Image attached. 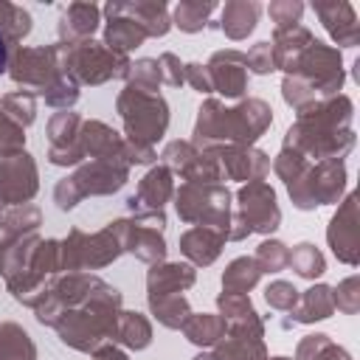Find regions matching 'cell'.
<instances>
[{"label": "cell", "instance_id": "obj_1", "mask_svg": "<svg viewBox=\"0 0 360 360\" xmlns=\"http://www.w3.org/2000/svg\"><path fill=\"white\" fill-rule=\"evenodd\" d=\"M352 110L354 107L346 96H332L298 110V121L287 129L284 146L301 158H343L354 146Z\"/></svg>", "mask_w": 360, "mask_h": 360}, {"label": "cell", "instance_id": "obj_2", "mask_svg": "<svg viewBox=\"0 0 360 360\" xmlns=\"http://www.w3.org/2000/svg\"><path fill=\"white\" fill-rule=\"evenodd\" d=\"M273 124V110L262 98H248L231 110L219 101H205L200 107V118L194 127V149H228V146H250L267 127Z\"/></svg>", "mask_w": 360, "mask_h": 360}, {"label": "cell", "instance_id": "obj_3", "mask_svg": "<svg viewBox=\"0 0 360 360\" xmlns=\"http://www.w3.org/2000/svg\"><path fill=\"white\" fill-rule=\"evenodd\" d=\"M118 112L127 127V141L152 146L155 141L163 138L169 127V107L158 93L129 87L118 96Z\"/></svg>", "mask_w": 360, "mask_h": 360}, {"label": "cell", "instance_id": "obj_4", "mask_svg": "<svg viewBox=\"0 0 360 360\" xmlns=\"http://www.w3.org/2000/svg\"><path fill=\"white\" fill-rule=\"evenodd\" d=\"M62 70L76 82H87V84H101L107 79H127L129 70V59L110 51L104 42H76V45H62Z\"/></svg>", "mask_w": 360, "mask_h": 360}, {"label": "cell", "instance_id": "obj_5", "mask_svg": "<svg viewBox=\"0 0 360 360\" xmlns=\"http://www.w3.org/2000/svg\"><path fill=\"white\" fill-rule=\"evenodd\" d=\"M287 76H295L298 82H304L318 101L338 96V90L343 87V59L338 48H329L318 39L309 42V48L295 59V65L287 70Z\"/></svg>", "mask_w": 360, "mask_h": 360}, {"label": "cell", "instance_id": "obj_6", "mask_svg": "<svg viewBox=\"0 0 360 360\" xmlns=\"http://www.w3.org/2000/svg\"><path fill=\"white\" fill-rule=\"evenodd\" d=\"M346 188V163L343 158H329L318 160L315 166H307L304 174L287 183V191L292 202L301 211H312L326 202H338V197Z\"/></svg>", "mask_w": 360, "mask_h": 360}, {"label": "cell", "instance_id": "obj_7", "mask_svg": "<svg viewBox=\"0 0 360 360\" xmlns=\"http://www.w3.org/2000/svg\"><path fill=\"white\" fill-rule=\"evenodd\" d=\"M177 214L186 222L219 228L228 233L231 228V194L217 183H186L177 191Z\"/></svg>", "mask_w": 360, "mask_h": 360}, {"label": "cell", "instance_id": "obj_8", "mask_svg": "<svg viewBox=\"0 0 360 360\" xmlns=\"http://www.w3.org/2000/svg\"><path fill=\"white\" fill-rule=\"evenodd\" d=\"M118 253L121 242L110 228L90 236L82 231H70L68 239L59 242V270H96L118 259Z\"/></svg>", "mask_w": 360, "mask_h": 360}, {"label": "cell", "instance_id": "obj_9", "mask_svg": "<svg viewBox=\"0 0 360 360\" xmlns=\"http://www.w3.org/2000/svg\"><path fill=\"white\" fill-rule=\"evenodd\" d=\"M8 73L17 84L22 87H34L37 93H45L48 87H53L65 70H62V51L59 42L56 45H42V48H17L11 62H8Z\"/></svg>", "mask_w": 360, "mask_h": 360}, {"label": "cell", "instance_id": "obj_10", "mask_svg": "<svg viewBox=\"0 0 360 360\" xmlns=\"http://www.w3.org/2000/svg\"><path fill=\"white\" fill-rule=\"evenodd\" d=\"M166 219L160 211H149V214H135L132 222L118 219L110 225V231L118 236L121 250L135 253L143 262H160L166 256V242L160 236Z\"/></svg>", "mask_w": 360, "mask_h": 360}, {"label": "cell", "instance_id": "obj_11", "mask_svg": "<svg viewBox=\"0 0 360 360\" xmlns=\"http://www.w3.org/2000/svg\"><path fill=\"white\" fill-rule=\"evenodd\" d=\"M239 217L250 231L273 233L281 222V211L276 205V191L264 180H253L239 191Z\"/></svg>", "mask_w": 360, "mask_h": 360}, {"label": "cell", "instance_id": "obj_12", "mask_svg": "<svg viewBox=\"0 0 360 360\" xmlns=\"http://www.w3.org/2000/svg\"><path fill=\"white\" fill-rule=\"evenodd\" d=\"M37 194V166L28 152L0 163V205H25Z\"/></svg>", "mask_w": 360, "mask_h": 360}, {"label": "cell", "instance_id": "obj_13", "mask_svg": "<svg viewBox=\"0 0 360 360\" xmlns=\"http://www.w3.org/2000/svg\"><path fill=\"white\" fill-rule=\"evenodd\" d=\"M129 174V163L121 158H107V160H93L90 166H82L70 183L76 186L79 197L87 194H112L127 183Z\"/></svg>", "mask_w": 360, "mask_h": 360}, {"label": "cell", "instance_id": "obj_14", "mask_svg": "<svg viewBox=\"0 0 360 360\" xmlns=\"http://www.w3.org/2000/svg\"><path fill=\"white\" fill-rule=\"evenodd\" d=\"M82 118L76 112H56L48 124V141H51V163L70 166L84 158L82 149Z\"/></svg>", "mask_w": 360, "mask_h": 360}, {"label": "cell", "instance_id": "obj_15", "mask_svg": "<svg viewBox=\"0 0 360 360\" xmlns=\"http://www.w3.org/2000/svg\"><path fill=\"white\" fill-rule=\"evenodd\" d=\"M326 239H329V248L332 253L343 262V264H357L360 262V242H357V197L349 194L338 214L332 217L329 222V231H326Z\"/></svg>", "mask_w": 360, "mask_h": 360}, {"label": "cell", "instance_id": "obj_16", "mask_svg": "<svg viewBox=\"0 0 360 360\" xmlns=\"http://www.w3.org/2000/svg\"><path fill=\"white\" fill-rule=\"evenodd\" d=\"M205 68H208V76H211V84H214L217 93H222L228 98H239L248 90L245 53H239V51H217Z\"/></svg>", "mask_w": 360, "mask_h": 360}, {"label": "cell", "instance_id": "obj_17", "mask_svg": "<svg viewBox=\"0 0 360 360\" xmlns=\"http://www.w3.org/2000/svg\"><path fill=\"white\" fill-rule=\"evenodd\" d=\"M315 14L321 17L323 28L329 31V37L343 45V48H354L360 42V22H357V14H354V6L352 3H315L312 6Z\"/></svg>", "mask_w": 360, "mask_h": 360}, {"label": "cell", "instance_id": "obj_18", "mask_svg": "<svg viewBox=\"0 0 360 360\" xmlns=\"http://www.w3.org/2000/svg\"><path fill=\"white\" fill-rule=\"evenodd\" d=\"M104 14L110 17L107 20V28H104V45L121 56H127V51L138 48L143 39H146V31L124 11V3H110L104 6Z\"/></svg>", "mask_w": 360, "mask_h": 360}, {"label": "cell", "instance_id": "obj_19", "mask_svg": "<svg viewBox=\"0 0 360 360\" xmlns=\"http://www.w3.org/2000/svg\"><path fill=\"white\" fill-rule=\"evenodd\" d=\"M169 197H172V174L166 166H155L138 183V191L127 200V205L135 214H149V211H160Z\"/></svg>", "mask_w": 360, "mask_h": 360}, {"label": "cell", "instance_id": "obj_20", "mask_svg": "<svg viewBox=\"0 0 360 360\" xmlns=\"http://www.w3.org/2000/svg\"><path fill=\"white\" fill-rule=\"evenodd\" d=\"M219 166L225 169L228 177L233 180H262L264 172L270 169V160L264 152H256V149H248V146H228V149H219Z\"/></svg>", "mask_w": 360, "mask_h": 360}, {"label": "cell", "instance_id": "obj_21", "mask_svg": "<svg viewBox=\"0 0 360 360\" xmlns=\"http://www.w3.org/2000/svg\"><path fill=\"white\" fill-rule=\"evenodd\" d=\"M98 14H101V8L93 6V3H70L59 17V39H62V45L87 42L93 37V31L98 28Z\"/></svg>", "mask_w": 360, "mask_h": 360}, {"label": "cell", "instance_id": "obj_22", "mask_svg": "<svg viewBox=\"0 0 360 360\" xmlns=\"http://www.w3.org/2000/svg\"><path fill=\"white\" fill-rule=\"evenodd\" d=\"M228 233L219 228L208 225H194L180 236V250L194 262V264H211L219 256V248L225 245Z\"/></svg>", "mask_w": 360, "mask_h": 360}, {"label": "cell", "instance_id": "obj_23", "mask_svg": "<svg viewBox=\"0 0 360 360\" xmlns=\"http://www.w3.org/2000/svg\"><path fill=\"white\" fill-rule=\"evenodd\" d=\"M315 37L301 25V22H295V25H284V28H276V34H273V62H276V68H281L284 73L295 65V59L309 48V42H312Z\"/></svg>", "mask_w": 360, "mask_h": 360}, {"label": "cell", "instance_id": "obj_24", "mask_svg": "<svg viewBox=\"0 0 360 360\" xmlns=\"http://www.w3.org/2000/svg\"><path fill=\"white\" fill-rule=\"evenodd\" d=\"M82 149H84V155H90L96 160L124 158V141L118 138V132H112L101 121H84L82 124Z\"/></svg>", "mask_w": 360, "mask_h": 360}, {"label": "cell", "instance_id": "obj_25", "mask_svg": "<svg viewBox=\"0 0 360 360\" xmlns=\"http://www.w3.org/2000/svg\"><path fill=\"white\" fill-rule=\"evenodd\" d=\"M146 284H149V298H158V295H177L183 292L186 287L194 284V270L188 264H180V262H172V264H155L146 276Z\"/></svg>", "mask_w": 360, "mask_h": 360}, {"label": "cell", "instance_id": "obj_26", "mask_svg": "<svg viewBox=\"0 0 360 360\" xmlns=\"http://www.w3.org/2000/svg\"><path fill=\"white\" fill-rule=\"evenodd\" d=\"M335 312V301H332V287L326 284H315L307 292L298 295V304L292 309V321L295 323H312V321H323Z\"/></svg>", "mask_w": 360, "mask_h": 360}, {"label": "cell", "instance_id": "obj_27", "mask_svg": "<svg viewBox=\"0 0 360 360\" xmlns=\"http://www.w3.org/2000/svg\"><path fill=\"white\" fill-rule=\"evenodd\" d=\"M259 11H262V6L253 3V0H233V3H225V8H222V25H219V28H222L231 39H245V37L256 28Z\"/></svg>", "mask_w": 360, "mask_h": 360}, {"label": "cell", "instance_id": "obj_28", "mask_svg": "<svg viewBox=\"0 0 360 360\" xmlns=\"http://www.w3.org/2000/svg\"><path fill=\"white\" fill-rule=\"evenodd\" d=\"M214 360H267V357H264L262 338L228 332V335L219 338L217 352H214Z\"/></svg>", "mask_w": 360, "mask_h": 360}, {"label": "cell", "instance_id": "obj_29", "mask_svg": "<svg viewBox=\"0 0 360 360\" xmlns=\"http://www.w3.org/2000/svg\"><path fill=\"white\" fill-rule=\"evenodd\" d=\"M0 360H37V346L28 332L11 321L0 323Z\"/></svg>", "mask_w": 360, "mask_h": 360}, {"label": "cell", "instance_id": "obj_30", "mask_svg": "<svg viewBox=\"0 0 360 360\" xmlns=\"http://www.w3.org/2000/svg\"><path fill=\"white\" fill-rule=\"evenodd\" d=\"M124 11L146 31V37H163L172 25L163 3H124Z\"/></svg>", "mask_w": 360, "mask_h": 360}, {"label": "cell", "instance_id": "obj_31", "mask_svg": "<svg viewBox=\"0 0 360 360\" xmlns=\"http://www.w3.org/2000/svg\"><path fill=\"white\" fill-rule=\"evenodd\" d=\"M225 329H228V323L222 321V315H208V312L188 315L186 323H183L186 338L191 343H197V346H217L219 338L225 335Z\"/></svg>", "mask_w": 360, "mask_h": 360}, {"label": "cell", "instance_id": "obj_32", "mask_svg": "<svg viewBox=\"0 0 360 360\" xmlns=\"http://www.w3.org/2000/svg\"><path fill=\"white\" fill-rule=\"evenodd\" d=\"M112 340H121L129 349H146L152 340V326L141 312H118Z\"/></svg>", "mask_w": 360, "mask_h": 360}, {"label": "cell", "instance_id": "obj_33", "mask_svg": "<svg viewBox=\"0 0 360 360\" xmlns=\"http://www.w3.org/2000/svg\"><path fill=\"white\" fill-rule=\"evenodd\" d=\"M259 276H262L259 264H256L253 259L242 256V259H233V262L228 264V270L222 273V287H225V292H242V295H245L248 290L256 287Z\"/></svg>", "mask_w": 360, "mask_h": 360}, {"label": "cell", "instance_id": "obj_34", "mask_svg": "<svg viewBox=\"0 0 360 360\" xmlns=\"http://www.w3.org/2000/svg\"><path fill=\"white\" fill-rule=\"evenodd\" d=\"M149 307H152L155 318L169 329H180L186 323V318L191 315L188 301L183 295H158V298H149Z\"/></svg>", "mask_w": 360, "mask_h": 360}, {"label": "cell", "instance_id": "obj_35", "mask_svg": "<svg viewBox=\"0 0 360 360\" xmlns=\"http://www.w3.org/2000/svg\"><path fill=\"white\" fill-rule=\"evenodd\" d=\"M214 8H217L214 3H202V0L177 3V6H174V25H177L180 31H188V34L202 31L205 22H208V17L214 14Z\"/></svg>", "mask_w": 360, "mask_h": 360}, {"label": "cell", "instance_id": "obj_36", "mask_svg": "<svg viewBox=\"0 0 360 360\" xmlns=\"http://www.w3.org/2000/svg\"><path fill=\"white\" fill-rule=\"evenodd\" d=\"M0 31L6 34L8 45H17L31 31V14L22 6H14V3H3L0 0Z\"/></svg>", "mask_w": 360, "mask_h": 360}, {"label": "cell", "instance_id": "obj_37", "mask_svg": "<svg viewBox=\"0 0 360 360\" xmlns=\"http://www.w3.org/2000/svg\"><path fill=\"white\" fill-rule=\"evenodd\" d=\"M295 360H352L340 346H335L326 335H307L298 343Z\"/></svg>", "mask_w": 360, "mask_h": 360}, {"label": "cell", "instance_id": "obj_38", "mask_svg": "<svg viewBox=\"0 0 360 360\" xmlns=\"http://www.w3.org/2000/svg\"><path fill=\"white\" fill-rule=\"evenodd\" d=\"M298 276H304V278H315V276H321L323 270H326V262H323V253L315 248V245H309V242H301V245H295V250L290 253V262H287Z\"/></svg>", "mask_w": 360, "mask_h": 360}, {"label": "cell", "instance_id": "obj_39", "mask_svg": "<svg viewBox=\"0 0 360 360\" xmlns=\"http://www.w3.org/2000/svg\"><path fill=\"white\" fill-rule=\"evenodd\" d=\"M0 110H3L11 121H17L20 127H28V124L37 118V101H34V96H31L28 90H17V93L3 96V98H0Z\"/></svg>", "mask_w": 360, "mask_h": 360}, {"label": "cell", "instance_id": "obj_40", "mask_svg": "<svg viewBox=\"0 0 360 360\" xmlns=\"http://www.w3.org/2000/svg\"><path fill=\"white\" fill-rule=\"evenodd\" d=\"M127 79H129V87L149 90V93H155L158 84L163 82V79H160V65H158V59H138V62H132L129 70H127Z\"/></svg>", "mask_w": 360, "mask_h": 360}, {"label": "cell", "instance_id": "obj_41", "mask_svg": "<svg viewBox=\"0 0 360 360\" xmlns=\"http://www.w3.org/2000/svg\"><path fill=\"white\" fill-rule=\"evenodd\" d=\"M253 262L259 264L262 273H278V270L287 267V262H290V250H287L278 239H267V242L259 245Z\"/></svg>", "mask_w": 360, "mask_h": 360}, {"label": "cell", "instance_id": "obj_42", "mask_svg": "<svg viewBox=\"0 0 360 360\" xmlns=\"http://www.w3.org/2000/svg\"><path fill=\"white\" fill-rule=\"evenodd\" d=\"M22 143H25L22 127H20L17 121H11V118L0 110V158H11V155L22 152Z\"/></svg>", "mask_w": 360, "mask_h": 360}, {"label": "cell", "instance_id": "obj_43", "mask_svg": "<svg viewBox=\"0 0 360 360\" xmlns=\"http://www.w3.org/2000/svg\"><path fill=\"white\" fill-rule=\"evenodd\" d=\"M332 301H335V307H338L340 312H346V315L357 312V309H360V281H357V276L343 278V281L332 290Z\"/></svg>", "mask_w": 360, "mask_h": 360}, {"label": "cell", "instance_id": "obj_44", "mask_svg": "<svg viewBox=\"0 0 360 360\" xmlns=\"http://www.w3.org/2000/svg\"><path fill=\"white\" fill-rule=\"evenodd\" d=\"M264 298H267V304H270L273 309H278V312H292L295 304H298V290H295L292 284H287V281H273V284L264 290Z\"/></svg>", "mask_w": 360, "mask_h": 360}, {"label": "cell", "instance_id": "obj_45", "mask_svg": "<svg viewBox=\"0 0 360 360\" xmlns=\"http://www.w3.org/2000/svg\"><path fill=\"white\" fill-rule=\"evenodd\" d=\"M42 98L51 104V107H70L76 98H79V90H76V82L65 73L53 87H48L45 93H42Z\"/></svg>", "mask_w": 360, "mask_h": 360}, {"label": "cell", "instance_id": "obj_46", "mask_svg": "<svg viewBox=\"0 0 360 360\" xmlns=\"http://www.w3.org/2000/svg\"><path fill=\"white\" fill-rule=\"evenodd\" d=\"M267 11H270L276 28H284V25H295V22H301L304 6H301L298 0H281V3H270Z\"/></svg>", "mask_w": 360, "mask_h": 360}, {"label": "cell", "instance_id": "obj_47", "mask_svg": "<svg viewBox=\"0 0 360 360\" xmlns=\"http://www.w3.org/2000/svg\"><path fill=\"white\" fill-rule=\"evenodd\" d=\"M245 65H248L253 73H270V70H276L273 45H270V42H256V45L245 53Z\"/></svg>", "mask_w": 360, "mask_h": 360}, {"label": "cell", "instance_id": "obj_48", "mask_svg": "<svg viewBox=\"0 0 360 360\" xmlns=\"http://www.w3.org/2000/svg\"><path fill=\"white\" fill-rule=\"evenodd\" d=\"M183 82H188L197 93H211V90H214L211 76H208V68H205V65H197V62L183 65Z\"/></svg>", "mask_w": 360, "mask_h": 360}, {"label": "cell", "instance_id": "obj_49", "mask_svg": "<svg viewBox=\"0 0 360 360\" xmlns=\"http://www.w3.org/2000/svg\"><path fill=\"white\" fill-rule=\"evenodd\" d=\"M158 65H160V79L166 84H174V87L183 84V65H180V59L174 53H160Z\"/></svg>", "mask_w": 360, "mask_h": 360}, {"label": "cell", "instance_id": "obj_50", "mask_svg": "<svg viewBox=\"0 0 360 360\" xmlns=\"http://www.w3.org/2000/svg\"><path fill=\"white\" fill-rule=\"evenodd\" d=\"M93 354H96V360H127V354L121 349H115L112 343H101Z\"/></svg>", "mask_w": 360, "mask_h": 360}, {"label": "cell", "instance_id": "obj_51", "mask_svg": "<svg viewBox=\"0 0 360 360\" xmlns=\"http://www.w3.org/2000/svg\"><path fill=\"white\" fill-rule=\"evenodd\" d=\"M8 39H6V34L0 31V73H6V68H8Z\"/></svg>", "mask_w": 360, "mask_h": 360}, {"label": "cell", "instance_id": "obj_52", "mask_svg": "<svg viewBox=\"0 0 360 360\" xmlns=\"http://www.w3.org/2000/svg\"><path fill=\"white\" fill-rule=\"evenodd\" d=\"M194 360H214V354H200V357H194Z\"/></svg>", "mask_w": 360, "mask_h": 360}, {"label": "cell", "instance_id": "obj_53", "mask_svg": "<svg viewBox=\"0 0 360 360\" xmlns=\"http://www.w3.org/2000/svg\"><path fill=\"white\" fill-rule=\"evenodd\" d=\"M273 360H290V357H273Z\"/></svg>", "mask_w": 360, "mask_h": 360}]
</instances>
